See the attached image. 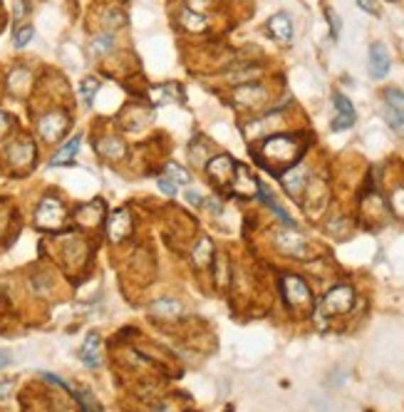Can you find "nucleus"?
<instances>
[{"label":"nucleus","mask_w":404,"mask_h":412,"mask_svg":"<svg viewBox=\"0 0 404 412\" xmlns=\"http://www.w3.org/2000/svg\"><path fill=\"white\" fill-rule=\"evenodd\" d=\"M72 395L77 398V403L82 405V410L84 412H102V405L97 403V398H94L89 390H84V388H72Z\"/></svg>","instance_id":"obj_25"},{"label":"nucleus","mask_w":404,"mask_h":412,"mask_svg":"<svg viewBox=\"0 0 404 412\" xmlns=\"http://www.w3.org/2000/svg\"><path fill=\"white\" fill-rule=\"evenodd\" d=\"M325 18H327V23H330L332 38H337V35H340V30H342V20L337 18V15H335V10H330V8L325 10Z\"/></svg>","instance_id":"obj_31"},{"label":"nucleus","mask_w":404,"mask_h":412,"mask_svg":"<svg viewBox=\"0 0 404 412\" xmlns=\"http://www.w3.org/2000/svg\"><path fill=\"white\" fill-rule=\"evenodd\" d=\"M97 90H99V80L97 77L82 80V87H80V92H82L84 104H92V99H94V94H97Z\"/></svg>","instance_id":"obj_29"},{"label":"nucleus","mask_w":404,"mask_h":412,"mask_svg":"<svg viewBox=\"0 0 404 412\" xmlns=\"http://www.w3.org/2000/svg\"><path fill=\"white\" fill-rule=\"evenodd\" d=\"M72 216H75V221H77V226H82V229H94V226H99L104 221L107 209H104L102 202H89V204L80 206Z\"/></svg>","instance_id":"obj_14"},{"label":"nucleus","mask_w":404,"mask_h":412,"mask_svg":"<svg viewBox=\"0 0 404 412\" xmlns=\"http://www.w3.org/2000/svg\"><path fill=\"white\" fill-rule=\"evenodd\" d=\"M151 313L154 315H164V318H171V315H179L181 313V305L176 300H169V298H161L151 305Z\"/></svg>","instance_id":"obj_26"},{"label":"nucleus","mask_w":404,"mask_h":412,"mask_svg":"<svg viewBox=\"0 0 404 412\" xmlns=\"http://www.w3.org/2000/svg\"><path fill=\"white\" fill-rule=\"evenodd\" d=\"M357 5H360L365 13L370 15H380V8H377V0H357Z\"/></svg>","instance_id":"obj_36"},{"label":"nucleus","mask_w":404,"mask_h":412,"mask_svg":"<svg viewBox=\"0 0 404 412\" xmlns=\"http://www.w3.org/2000/svg\"><path fill=\"white\" fill-rule=\"evenodd\" d=\"M80 144H82V137H72L70 142H65L62 147L58 149V152L53 154V159H50V167H62V164H70L75 157H77L80 152Z\"/></svg>","instance_id":"obj_22"},{"label":"nucleus","mask_w":404,"mask_h":412,"mask_svg":"<svg viewBox=\"0 0 404 412\" xmlns=\"http://www.w3.org/2000/svg\"><path fill=\"white\" fill-rule=\"evenodd\" d=\"M35 142L33 139H28V137H20V139H15V142H10L8 144V149H5V159H8L13 167H18V169H28V167H33L35 164Z\"/></svg>","instance_id":"obj_8"},{"label":"nucleus","mask_w":404,"mask_h":412,"mask_svg":"<svg viewBox=\"0 0 404 412\" xmlns=\"http://www.w3.org/2000/svg\"><path fill=\"white\" fill-rule=\"evenodd\" d=\"M258 184L261 182L249 172V169L236 164V174H234V182H231V189H234L239 197H253V194H258Z\"/></svg>","instance_id":"obj_17"},{"label":"nucleus","mask_w":404,"mask_h":412,"mask_svg":"<svg viewBox=\"0 0 404 412\" xmlns=\"http://www.w3.org/2000/svg\"><path fill=\"white\" fill-rule=\"evenodd\" d=\"M134 231V216L127 206L122 209H114L112 214L107 216V239L112 244H122L124 239H129Z\"/></svg>","instance_id":"obj_5"},{"label":"nucleus","mask_w":404,"mask_h":412,"mask_svg":"<svg viewBox=\"0 0 404 412\" xmlns=\"http://www.w3.org/2000/svg\"><path fill=\"white\" fill-rule=\"evenodd\" d=\"M186 202H189V204H204V199H201L199 192H191V189H189V192H186Z\"/></svg>","instance_id":"obj_38"},{"label":"nucleus","mask_w":404,"mask_h":412,"mask_svg":"<svg viewBox=\"0 0 404 412\" xmlns=\"http://www.w3.org/2000/svg\"><path fill=\"white\" fill-rule=\"evenodd\" d=\"M97 152H99V157L109 159V162H119V159L127 154V144H124L119 137H112V134H107V137H102L97 142Z\"/></svg>","instance_id":"obj_19"},{"label":"nucleus","mask_w":404,"mask_h":412,"mask_svg":"<svg viewBox=\"0 0 404 412\" xmlns=\"http://www.w3.org/2000/svg\"><path fill=\"white\" fill-rule=\"evenodd\" d=\"M266 28H268V35L275 43H290L293 40V20L288 13H275L273 18L266 23Z\"/></svg>","instance_id":"obj_16"},{"label":"nucleus","mask_w":404,"mask_h":412,"mask_svg":"<svg viewBox=\"0 0 404 412\" xmlns=\"http://www.w3.org/2000/svg\"><path fill=\"white\" fill-rule=\"evenodd\" d=\"M283 298H285V303L293 305V308H302V305H310L312 293L302 278H297V276H285V278H283Z\"/></svg>","instance_id":"obj_9"},{"label":"nucleus","mask_w":404,"mask_h":412,"mask_svg":"<svg viewBox=\"0 0 404 412\" xmlns=\"http://www.w3.org/2000/svg\"><path fill=\"white\" fill-rule=\"evenodd\" d=\"M352 303H355V291H352V286L342 283L327 291L325 300H322V310L327 315H342L352 308Z\"/></svg>","instance_id":"obj_7"},{"label":"nucleus","mask_w":404,"mask_h":412,"mask_svg":"<svg viewBox=\"0 0 404 412\" xmlns=\"http://www.w3.org/2000/svg\"><path fill=\"white\" fill-rule=\"evenodd\" d=\"M211 3H214V0H186V8H189L191 13H199V15H204L206 10L211 8Z\"/></svg>","instance_id":"obj_32"},{"label":"nucleus","mask_w":404,"mask_h":412,"mask_svg":"<svg viewBox=\"0 0 404 412\" xmlns=\"http://www.w3.org/2000/svg\"><path fill=\"white\" fill-rule=\"evenodd\" d=\"M216 283L226 286V259L224 256H216Z\"/></svg>","instance_id":"obj_35"},{"label":"nucleus","mask_w":404,"mask_h":412,"mask_svg":"<svg viewBox=\"0 0 404 412\" xmlns=\"http://www.w3.org/2000/svg\"><path fill=\"white\" fill-rule=\"evenodd\" d=\"M280 182H283V187H285V192L297 199L307 187V167L305 164H293L290 169H285V172L280 174Z\"/></svg>","instance_id":"obj_13"},{"label":"nucleus","mask_w":404,"mask_h":412,"mask_svg":"<svg viewBox=\"0 0 404 412\" xmlns=\"http://www.w3.org/2000/svg\"><path fill=\"white\" fill-rule=\"evenodd\" d=\"M191 259H194V264L199 266V269L209 266L211 259H214V244H211V239H201L199 244L194 246V251H191Z\"/></svg>","instance_id":"obj_24"},{"label":"nucleus","mask_w":404,"mask_h":412,"mask_svg":"<svg viewBox=\"0 0 404 412\" xmlns=\"http://www.w3.org/2000/svg\"><path fill=\"white\" fill-rule=\"evenodd\" d=\"M209 211H214V214H219V211H221V204L216 202V199H214V202H209Z\"/></svg>","instance_id":"obj_40"},{"label":"nucleus","mask_w":404,"mask_h":412,"mask_svg":"<svg viewBox=\"0 0 404 412\" xmlns=\"http://www.w3.org/2000/svg\"><path fill=\"white\" fill-rule=\"evenodd\" d=\"M275 244L280 246V251H285V254L290 256H297V259H307L310 256V246H307V241L302 239L297 231H280V234L275 236Z\"/></svg>","instance_id":"obj_12"},{"label":"nucleus","mask_w":404,"mask_h":412,"mask_svg":"<svg viewBox=\"0 0 404 412\" xmlns=\"http://www.w3.org/2000/svg\"><path fill=\"white\" fill-rule=\"evenodd\" d=\"M112 48H114L112 35H97V38L92 40V55L94 58H102V55L112 53Z\"/></svg>","instance_id":"obj_27"},{"label":"nucleus","mask_w":404,"mask_h":412,"mask_svg":"<svg viewBox=\"0 0 404 412\" xmlns=\"http://www.w3.org/2000/svg\"><path fill=\"white\" fill-rule=\"evenodd\" d=\"M80 358H82L84 365H89V368H99V365H102V340H99L97 333L87 335L82 350H80Z\"/></svg>","instance_id":"obj_20"},{"label":"nucleus","mask_w":404,"mask_h":412,"mask_svg":"<svg viewBox=\"0 0 404 412\" xmlns=\"http://www.w3.org/2000/svg\"><path fill=\"white\" fill-rule=\"evenodd\" d=\"M392 209L397 216H404V187L395 189V194H392Z\"/></svg>","instance_id":"obj_33"},{"label":"nucleus","mask_w":404,"mask_h":412,"mask_svg":"<svg viewBox=\"0 0 404 412\" xmlns=\"http://www.w3.org/2000/svg\"><path fill=\"white\" fill-rule=\"evenodd\" d=\"M367 65H370V75L375 80H385L390 75V53L382 43H375L367 55Z\"/></svg>","instance_id":"obj_15"},{"label":"nucleus","mask_w":404,"mask_h":412,"mask_svg":"<svg viewBox=\"0 0 404 412\" xmlns=\"http://www.w3.org/2000/svg\"><path fill=\"white\" fill-rule=\"evenodd\" d=\"M67 206L58 197H45L40 199L38 209H35V226L43 231H60L65 226V221H67Z\"/></svg>","instance_id":"obj_2"},{"label":"nucleus","mask_w":404,"mask_h":412,"mask_svg":"<svg viewBox=\"0 0 404 412\" xmlns=\"http://www.w3.org/2000/svg\"><path fill=\"white\" fill-rule=\"evenodd\" d=\"M33 35H35L33 25H23V28L15 33V48H25V45L33 40Z\"/></svg>","instance_id":"obj_30"},{"label":"nucleus","mask_w":404,"mask_h":412,"mask_svg":"<svg viewBox=\"0 0 404 412\" xmlns=\"http://www.w3.org/2000/svg\"><path fill=\"white\" fill-rule=\"evenodd\" d=\"M8 363H10V353L8 350H0V370H3Z\"/></svg>","instance_id":"obj_39"},{"label":"nucleus","mask_w":404,"mask_h":412,"mask_svg":"<svg viewBox=\"0 0 404 412\" xmlns=\"http://www.w3.org/2000/svg\"><path fill=\"white\" fill-rule=\"evenodd\" d=\"M332 104H335V117H332V129H335V132H342V129H350L352 124H355V119H357L352 102L345 97V94L335 92V97H332Z\"/></svg>","instance_id":"obj_10"},{"label":"nucleus","mask_w":404,"mask_h":412,"mask_svg":"<svg viewBox=\"0 0 404 412\" xmlns=\"http://www.w3.org/2000/svg\"><path fill=\"white\" fill-rule=\"evenodd\" d=\"M385 117L390 127H404V92L400 90H385Z\"/></svg>","instance_id":"obj_11"},{"label":"nucleus","mask_w":404,"mask_h":412,"mask_svg":"<svg viewBox=\"0 0 404 412\" xmlns=\"http://www.w3.org/2000/svg\"><path fill=\"white\" fill-rule=\"evenodd\" d=\"M67 127H70V117H67V112H62V109H50V112H45L43 117L38 119L40 137L50 144L58 142V139L67 132Z\"/></svg>","instance_id":"obj_4"},{"label":"nucleus","mask_w":404,"mask_h":412,"mask_svg":"<svg viewBox=\"0 0 404 412\" xmlns=\"http://www.w3.org/2000/svg\"><path fill=\"white\" fill-rule=\"evenodd\" d=\"M30 87H33V72H30L28 67L18 65V67L10 70V75H8V90L10 92L18 94V97H23Z\"/></svg>","instance_id":"obj_18"},{"label":"nucleus","mask_w":404,"mask_h":412,"mask_svg":"<svg viewBox=\"0 0 404 412\" xmlns=\"http://www.w3.org/2000/svg\"><path fill=\"white\" fill-rule=\"evenodd\" d=\"M164 177H169L171 182H176V184H189L191 182V174L186 172L184 167H179V164H166Z\"/></svg>","instance_id":"obj_28"},{"label":"nucleus","mask_w":404,"mask_h":412,"mask_svg":"<svg viewBox=\"0 0 404 412\" xmlns=\"http://www.w3.org/2000/svg\"><path fill=\"white\" fill-rule=\"evenodd\" d=\"M179 28L189 30V33H201V30H206V18L204 15H199V13H191L189 8H181Z\"/></svg>","instance_id":"obj_23"},{"label":"nucleus","mask_w":404,"mask_h":412,"mask_svg":"<svg viewBox=\"0 0 404 412\" xmlns=\"http://www.w3.org/2000/svg\"><path fill=\"white\" fill-rule=\"evenodd\" d=\"M204 167H206L209 179L216 184V187H231L234 174H236V162L229 157V154H216V157H211Z\"/></svg>","instance_id":"obj_6"},{"label":"nucleus","mask_w":404,"mask_h":412,"mask_svg":"<svg viewBox=\"0 0 404 412\" xmlns=\"http://www.w3.org/2000/svg\"><path fill=\"white\" fill-rule=\"evenodd\" d=\"M159 189L164 194H169V197H176V194H179V184L171 182L169 177H159Z\"/></svg>","instance_id":"obj_34"},{"label":"nucleus","mask_w":404,"mask_h":412,"mask_svg":"<svg viewBox=\"0 0 404 412\" xmlns=\"http://www.w3.org/2000/svg\"><path fill=\"white\" fill-rule=\"evenodd\" d=\"M8 129H10V119H8V114H5L3 109H0V139H3L5 134H8Z\"/></svg>","instance_id":"obj_37"},{"label":"nucleus","mask_w":404,"mask_h":412,"mask_svg":"<svg viewBox=\"0 0 404 412\" xmlns=\"http://www.w3.org/2000/svg\"><path fill=\"white\" fill-rule=\"evenodd\" d=\"M302 149L305 147L295 134H273L253 154L263 169H268L273 174H283L300 159Z\"/></svg>","instance_id":"obj_1"},{"label":"nucleus","mask_w":404,"mask_h":412,"mask_svg":"<svg viewBox=\"0 0 404 412\" xmlns=\"http://www.w3.org/2000/svg\"><path fill=\"white\" fill-rule=\"evenodd\" d=\"M231 99L241 109H261L268 102V90H266V85H258V82H244V85H236V90L231 92Z\"/></svg>","instance_id":"obj_3"},{"label":"nucleus","mask_w":404,"mask_h":412,"mask_svg":"<svg viewBox=\"0 0 404 412\" xmlns=\"http://www.w3.org/2000/svg\"><path fill=\"white\" fill-rule=\"evenodd\" d=\"M149 99L154 104L181 102V90H179V85H156V87L149 90Z\"/></svg>","instance_id":"obj_21"}]
</instances>
